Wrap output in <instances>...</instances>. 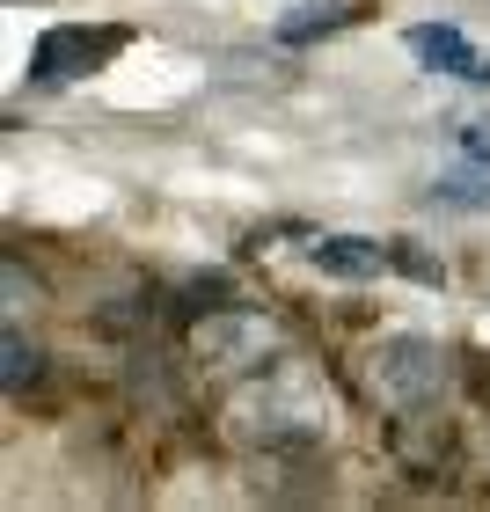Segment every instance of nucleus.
<instances>
[{
    "instance_id": "f257e3e1",
    "label": "nucleus",
    "mask_w": 490,
    "mask_h": 512,
    "mask_svg": "<svg viewBox=\"0 0 490 512\" xmlns=\"http://www.w3.org/2000/svg\"><path fill=\"white\" fill-rule=\"evenodd\" d=\"M118 52H125V30H118V22H103V30H88V22H59V30L37 37L30 74H37V81H74V74L110 66Z\"/></svg>"
},
{
    "instance_id": "20e7f679",
    "label": "nucleus",
    "mask_w": 490,
    "mask_h": 512,
    "mask_svg": "<svg viewBox=\"0 0 490 512\" xmlns=\"http://www.w3.org/2000/svg\"><path fill=\"white\" fill-rule=\"evenodd\" d=\"M308 264L330 271V278H373L395 264V242H366V235H322L308 242Z\"/></svg>"
},
{
    "instance_id": "7ed1b4c3",
    "label": "nucleus",
    "mask_w": 490,
    "mask_h": 512,
    "mask_svg": "<svg viewBox=\"0 0 490 512\" xmlns=\"http://www.w3.org/2000/svg\"><path fill=\"white\" fill-rule=\"evenodd\" d=\"M403 44H410V52H417V59H425V66H432V74H461V81H490V59H483V52H476V44H469V37H461V30H454V22H417V30H410Z\"/></svg>"
},
{
    "instance_id": "6e6552de",
    "label": "nucleus",
    "mask_w": 490,
    "mask_h": 512,
    "mask_svg": "<svg viewBox=\"0 0 490 512\" xmlns=\"http://www.w3.org/2000/svg\"><path fill=\"white\" fill-rule=\"evenodd\" d=\"M395 271H410L417 286H439V278H447V264H439V256H425V249H410V242H395Z\"/></svg>"
},
{
    "instance_id": "9d476101",
    "label": "nucleus",
    "mask_w": 490,
    "mask_h": 512,
    "mask_svg": "<svg viewBox=\"0 0 490 512\" xmlns=\"http://www.w3.org/2000/svg\"><path fill=\"white\" fill-rule=\"evenodd\" d=\"M461 139H469V154H483V161H490V118H476V125L461 132Z\"/></svg>"
},
{
    "instance_id": "0eeeda50",
    "label": "nucleus",
    "mask_w": 490,
    "mask_h": 512,
    "mask_svg": "<svg viewBox=\"0 0 490 512\" xmlns=\"http://www.w3.org/2000/svg\"><path fill=\"white\" fill-rule=\"evenodd\" d=\"M0 352H8V366H0V374H8V395H22V381H37V344H22V330H8Z\"/></svg>"
},
{
    "instance_id": "f03ea898",
    "label": "nucleus",
    "mask_w": 490,
    "mask_h": 512,
    "mask_svg": "<svg viewBox=\"0 0 490 512\" xmlns=\"http://www.w3.org/2000/svg\"><path fill=\"white\" fill-rule=\"evenodd\" d=\"M366 359H373V388L388 403H425L439 388V344H425V337H381Z\"/></svg>"
},
{
    "instance_id": "423d86ee",
    "label": "nucleus",
    "mask_w": 490,
    "mask_h": 512,
    "mask_svg": "<svg viewBox=\"0 0 490 512\" xmlns=\"http://www.w3.org/2000/svg\"><path fill=\"white\" fill-rule=\"evenodd\" d=\"M432 205H461V213H476V205H490V169H454L432 183Z\"/></svg>"
},
{
    "instance_id": "1a4fd4ad",
    "label": "nucleus",
    "mask_w": 490,
    "mask_h": 512,
    "mask_svg": "<svg viewBox=\"0 0 490 512\" xmlns=\"http://www.w3.org/2000/svg\"><path fill=\"white\" fill-rule=\"evenodd\" d=\"M191 308H227V278H198V286H191Z\"/></svg>"
},
{
    "instance_id": "39448f33",
    "label": "nucleus",
    "mask_w": 490,
    "mask_h": 512,
    "mask_svg": "<svg viewBox=\"0 0 490 512\" xmlns=\"http://www.w3.org/2000/svg\"><path fill=\"white\" fill-rule=\"evenodd\" d=\"M352 15H359L352 0H300V15H286V22H278V44H315V37L344 30Z\"/></svg>"
}]
</instances>
